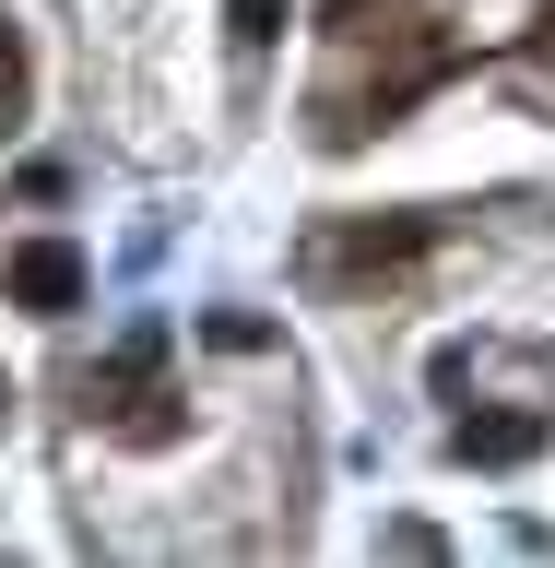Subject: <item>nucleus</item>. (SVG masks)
I'll return each instance as SVG.
<instances>
[{"label":"nucleus","instance_id":"obj_1","mask_svg":"<svg viewBox=\"0 0 555 568\" xmlns=\"http://www.w3.org/2000/svg\"><path fill=\"white\" fill-rule=\"evenodd\" d=\"M154 379H166V320H131V332H119V355L83 379V415H106L131 450H166L189 415H177V390H154Z\"/></svg>","mask_w":555,"mask_h":568},{"label":"nucleus","instance_id":"obj_2","mask_svg":"<svg viewBox=\"0 0 555 568\" xmlns=\"http://www.w3.org/2000/svg\"><path fill=\"white\" fill-rule=\"evenodd\" d=\"M438 237H450L438 213H354V225H319L308 273H319V284H379V273H414Z\"/></svg>","mask_w":555,"mask_h":568},{"label":"nucleus","instance_id":"obj_3","mask_svg":"<svg viewBox=\"0 0 555 568\" xmlns=\"http://www.w3.org/2000/svg\"><path fill=\"white\" fill-rule=\"evenodd\" d=\"M0 284H12V308L60 320V308H83V248L71 237H24L12 261H0Z\"/></svg>","mask_w":555,"mask_h":568},{"label":"nucleus","instance_id":"obj_4","mask_svg":"<svg viewBox=\"0 0 555 568\" xmlns=\"http://www.w3.org/2000/svg\"><path fill=\"white\" fill-rule=\"evenodd\" d=\"M450 450H461V462H485V474H508V462L544 450V415H461V426H450Z\"/></svg>","mask_w":555,"mask_h":568},{"label":"nucleus","instance_id":"obj_5","mask_svg":"<svg viewBox=\"0 0 555 568\" xmlns=\"http://www.w3.org/2000/svg\"><path fill=\"white\" fill-rule=\"evenodd\" d=\"M284 24H296V0H225V36H237L248 60H260V48H273Z\"/></svg>","mask_w":555,"mask_h":568},{"label":"nucleus","instance_id":"obj_6","mask_svg":"<svg viewBox=\"0 0 555 568\" xmlns=\"http://www.w3.org/2000/svg\"><path fill=\"white\" fill-rule=\"evenodd\" d=\"M24 83H35V60H24V24H0V131L24 119Z\"/></svg>","mask_w":555,"mask_h":568},{"label":"nucleus","instance_id":"obj_7","mask_svg":"<svg viewBox=\"0 0 555 568\" xmlns=\"http://www.w3.org/2000/svg\"><path fill=\"white\" fill-rule=\"evenodd\" d=\"M319 12H331V36H343V24H367V12H379V0H319Z\"/></svg>","mask_w":555,"mask_h":568},{"label":"nucleus","instance_id":"obj_8","mask_svg":"<svg viewBox=\"0 0 555 568\" xmlns=\"http://www.w3.org/2000/svg\"><path fill=\"white\" fill-rule=\"evenodd\" d=\"M532 48H544V60H555V0H544V12H532Z\"/></svg>","mask_w":555,"mask_h":568}]
</instances>
